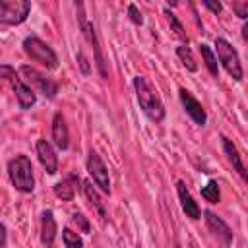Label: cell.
Returning <instances> with one entry per match:
<instances>
[{"mask_svg": "<svg viewBox=\"0 0 248 248\" xmlns=\"http://www.w3.org/2000/svg\"><path fill=\"white\" fill-rule=\"evenodd\" d=\"M79 176L78 174H68L66 178H62L60 182L54 184V194L56 198L64 200V202H70L74 196H76V190H78V184H79Z\"/></svg>", "mask_w": 248, "mask_h": 248, "instance_id": "e0dca14e", "label": "cell"}, {"mask_svg": "<svg viewBox=\"0 0 248 248\" xmlns=\"http://www.w3.org/2000/svg\"><path fill=\"white\" fill-rule=\"evenodd\" d=\"M128 17H130V21L134 25H141L143 23V16H141V12L138 10L136 4H128Z\"/></svg>", "mask_w": 248, "mask_h": 248, "instance_id": "cb8c5ba5", "label": "cell"}, {"mask_svg": "<svg viewBox=\"0 0 248 248\" xmlns=\"http://www.w3.org/2000/svg\"><path fill=\"white\" fill-rule=\"evenodd\" d=\"M31 2L27 0H0V25H19L27 19Z\"/></svg>", "mask_w": 248, "mask_h": 248, "instance_id": "ba28073f", "label": "cell"}, {"mask_svg": "<svg viewBox=\"0 0 248 248\" xmlns=\"http://www.w3.org/2000/svg\"><path fill=\"white\" fill-rule=\"evenodd\" d=\"M176 56L180 58V62L184 64V68H186L188 72H196V70H198L196 58H194V54H192V50H190L188 45H180V46H176Z\"/></svg>", "mask_w": 248, "mask_h": 248, "instance_id": "ffe728a7", "label": "cell"}, {"mask_svg": "<svg viewBox=\"0 0 248 248\" xmlns=\"http://www.w3.org/2000/svg\"><path fill=\"white\" fill-rule=\"evenodd\" d=\"M176 194H178L180 207H182V211L186 213V217H190V219H194V221L200 219V217H202V209H200L198 202L194 200V196L190 194V190L186 188V184H184L182 180L176 182Z\"/></svg>", "mask_w": 248, "mask_h": 248, "instance_id": "4fadbf2b", "label": "cell"}, {"mask_svg": "<svg viewBox=\"0 0 248 248\" xmlns=\"http://www.w3.org/2000/svg\"><path fill=\"white\" fill-rule=\"evenodd\" d=\"M81 188H83V194H85V198L89 200V203L99 211V215H101V217H105V215H107V213H105V205H103V202H101V198H99L97 190L91 186V182H83V184H81Z\"/></svg>", "mask_w": 248, "mask_h": 248, "instance_id": "d6986e66", "label": "cell"}, {"mask_svg": "<svg viewBox=\"0 0 248 248\" xmlns=\"http://www.w3.org/2000/svg\"><path fill=\"white\" fill-rule=\"evenodd\" d=\"M202 198L209 203H219L221 200V192H219V184L217 180H209L203 188H202Z\"/></svg>", "mask_w": 248, "mask_h": 248, "instance_id": "44dd1931", "label": "cell"}, {"mask_svg": "<svg viewBox=\"0 0 248 248\" xmlns=\"http://www.w3.org/2000/svg\"><path fill=\"white\" fill-rule=\"evenodd\" d=\"M221 143H223V151H225L227 159L231 161L232 169H234V170L240 174V178H242V180H246V167H244L242 157H240V153H238L236 145L232 143V140H229L227 136H221Z\"/></svg>", "mask_w": 248, "mask_h": 248, "instance_id": "2e32d148", "label": "cell"}, {"mask_svg": "<svg viewBox=\"0 0 248 248\" xmlns=\"http://www.w3.org/2000/svg\"><path fill=\"white\" fill-rule=\"evenodd\" d=\"M76 12H78V21H79V29L85 37V41L91 45L93 48V58H95V64L99 68V74L101 78H107V60H105V54H103V48H101V41H99V35H97V29L93 25V21L87 19L85 16V6L81 2H76Z\"/></svg>", "mask_w": 248, "mask_h": 248, "instance_id": "3957f363", "label": "cell"}, {"mask_svg": "<svg viewBox=\"0 0 248 248\" xmlns=\"http://www.w3.org/2000/svg\"><path fill=\"white\" fill-rule=\"evenodd\" d=\"M21 46H23L25 54H27L33 62H39V64L45 66L46 70H56V68H58V56H56V52H54L43 39H39V37H35V35H29V37L23 39Z\"/></svg>", "mask_w": 248, "mask_h": 248, "instance_id": "277c9868", "label": "cell"}, {"mask_svg": "<svg viewBox=\"0 0 248 248\" xmlns=\"http://www.w3.org/2000/svg\"><path fill=\"white\" fill-rule=\"evenodd\" d=\"M174 248H180V246H174Z\"/></svg>", "mask_w": 248, "mask_h": 248, "instance_id": "f546056e", "label": "cell"}, {"mask_svg": "<svg viewBox=\"0 0 248 248\" xmlns=\"http://www.w3.org/2000/svg\"><path fill=\"white\" fill-rule=\"evenodd\" d=\"M8 178L12 186L21 192L29 194L35 190V176H33V163L27 155H16L8 161Z\"/></svg>", "mask_w": 248, "mask_h": 248, "instance_id": "7a4b0ae2", "label": "cell"}, {"mask_svg": "<svg viewBox=\"0 0 248 248\" xmlns=\"http://www.w3.org/2000/svg\"><path fill=\"white\" fill-rule=\"evenodd\" d=\"M165 14H167V19H169V23H170V31H174V35H176L180 41H184V45H188V35H186V31H184V25L178 21L176 14H172V12H169V10H165Z\"/></svg>", "mask_w": 248, "mask_h": 248, "instance_id": "7402d4cb", "label": "cell"}, {"mask_svg": "<svg viewBox=\"0 0 248 248\" xmlns=\"http://www.w3.org/2000/svg\"><path fill=\"white\" fill-rule=\"evenodd\" d=\"M0 78H2V79H6V81L12 85V89H14V93H16V99H17L19 108L27 110V108H31V107L37 103V93H35L29 85H25V81L16 74V70H14L12 66H8V64L0 66Z\"/></svg>", "mask_w": 248, "mask_h": 248, "instance_id": "8992f818", "label": "cell"}, {"mask_svg": "<svg viewBox=\"0 0 248 248\" xmlns=\"http://www.w3.org/2000/svg\"><path fill=\"white\" fill-rule=\"evenodd\" d=\"M134 91H136V99H138V105L143 110V114L153 122H161L165 118V105H163L159 93L151 87V83L143 76L134 78Z\"/></svg>", "mask_w": 248, "mask_h": 248, "instance_id": "6da1fadb", "label": "cell"}, {"mask_svg": "<svg viewBox=\"0 0 248 248\" xmlns=\"http://www.w3.org/2000/svg\"><path fill=\"white\" fill-rule=\"evenodd\" d=\"M203 219H205L207 229H209L217 238H221L225 244H231V242H232L234 234H232L231 227H229V225H227L219 215H215L211 209H205V211H203Z\"/></svg>", "mask_w": 248, "mask_h": 248, "instance_id": "8fae6325", "label": "cell"}, {"mask_svg": "<svg viewBox=\"0 0 248 248\" xmlns=\"http://www.w3.org/2000/svg\"><path fill=\"white\" fill-rule=\"evenodd\" d=\"M19 74L23 76L21 79L25 81V85H29L33 91L45 95L46 99H54V97H56V93H58V83H56L52 78H46L45 74H41L39 70L27 66V64L19 66Z\"/></svg>", "mask_w": 248, "mask_h": 248, "instance_id": "52a82bcc", "label": "cell"}, {"mask_svg": "<svg viewBox=\"0 0 248 248\" xmlns=\"http://www.w3.org/2000/svg\"><path fill=\"white\" fill-rule=\"evenodd\" d=\"M62 242H64V246L66 248H83V240H81V236L76 232V231H72V229H62Z\"/></svg>", "mask_w": 248, "mask_h": 248, "instance_id": "603a6c76", "label": "cell"}, {"mask_svg": "<svg viewBox=\"0 0 248 248\" xmlns=\"http://www.w3.org/2000/svg\"><path fill=\"white\" fill-rule=\"evenodd\" d=\"M52 141L60 151H66L70 145V132H68L62 112H56L52 116Z\"/></svg>", "mask_w": 248, "mask_h": 248, "instance_id": "5bb4252c", "label": "cell"}, {"mask_svg": "<svg viewBox=\"0 0 248 248\" xmlns=\"http://www.w3.org/2000/svg\"><path fill=\"white\" fill-rule=\"evenodd\" d=\"M202 4H203L209 12H213L215 16H217V14H221V10H223V4H221V2H209V0H203Z\"/></svg>", "mask_w": 248, "mask_h": 248, "instance_id": "4316f807", "label": "cell"}, {"mask_svg": "<svg viewBox=\"0 0 248 248\" xmlns=\"http://www.w3.org/2000/svg\"><path fill=\"white\" fill-rule=\"evenodd\" d=\"M6 236H8V232H6V227L0 223V248H4V246H6Z\"/></svg>", "mask_w": 248, "mask_h": 248, "instance_id": "f1b7e54d", "label": "cell"}, {"mask_svg": "<svg viewBox=\"0 0 248 248\" xmlns=\"http://www.w3.org/2000/svg\"><path fill=\"white\" fill-rule=\"evenodd\" d=\"M72 221L81 229V232H85V234L89 232L91 227H89V221H87V217H85L83 213H74V215H72Z\"/></svg>", "mask_w": 248, "mask_h": 248, "instance_id": "d4e9b609", "label": "cell"}, {"mask_svg": "<svg viewBox=\"0 0 248 248\" xmlns=\"http://www.w3.org/2000/svg\"><path fill=\"white\" fill-rule=\"evenodd\" d=\"M215 50H217V60L221 62V66L225 68V72L234 79V81H242V64H240V56L236 52V48L223 37L215 39Z\"/></svg>", "mask_w": 248, "mask_h": 248, "instance_id": "5b68a950", "label": "cell"}, {"mask_svg": "<svg viewBox=\"0 0 248 248\" xmlns=\"http://www.w3.org/2000/svg\"><path fill=\"white\" fill-rule=\"evenodd\" d=\"M78 62H79L81 72H83V74H89V62H87V58L83 56V52H78Z\"/></svg>", "mask_w": 248, "mask_h": 248, "instance_id": "83f0119b", "label": "cell"}, {"mask_svg": "<svg viewBox=\"0 0 248 248\" xmlns=\"http://www.w3.org/2000/svg\"><path fill=\"white\" fill-rule=\"evenodd\" d=\"M232 10L236 12V16L240 19H246V16H248V2H232Z\"/></svg>", "mask_w": 248, "mask_h": 248, "instance_id": "484cf974", "label": "cell"}, {"mask_svg": "<svg viewBox=\"0 0 248 248\" xmlns=\"http://www.w3.org/2000/svg\"><path fill=\"white\" fill-rule=\"evenodd\" d=\"M56 238V221H54V213L50 209H45L41 213V242L45 248H52Z\"/></svg>", "mask_w": 248, "mask_h": 248, "instance_id": "9a60e30c", "label": "cell"}, {"mask_svg": "<svg viewBox=\"0 0 248 248\" xmlns=\"http://www.w3.org/2000/svg\"><path fill=\"white\" fill-rule=\"evenodd\" d=\"M178 99H180V103H182L186 114L194 120V124H198V126H205V122H207V114H205V108L202 107V103H200L188 89H184V87L178 89Z\"/></svg>", "mask_w": 248, "mask_h": 248, "instance_id": "30bf717a", "label": "cell"}, {"mask_svg": "<svg viewBox=\"0 0 248 248\" xmlns=\"http://www.w3.org/2000/svg\"><path fill=\"white\" fill-rule=\"evenodd\" d=\"M37 157L43 165V169L48 172V174H56L58 172V157H56V151L54 147L46 141V140H37Z\"/></svg>", "mask_w": 248, "mask_h": 248, "instance_id": "7c38bea8", "label": "cell"}, {"mask_svg": "<svg viewBox=\"0 0 248 248\" xmlns=\"http://www.w3.org/2000/svg\"><path fill=\"white\" fill-rule=\"evenodd\" d=\"M85 167H87V172H89V176L93 178V182L99 186V190L101 192H105V194H110V176H108V169H107V165L103 163V159H101V155L97 153V151H89V155H87V161H85Z\"/></svg>", "mask_w": 248, "mask_h": 248, "instance_id": "9c48e42d", "label": "cell"}, {"mask_svg": "<svg viewBox=\"0 0 248 248\" xmlns=\"http://www.w3.org/2000/svg\"><path fill=\"white\" fill-rule=\"evenodd\" d=\"M200 54H202V58H203V64H205L207 72H209L213 78H219V64H217V58H215L211 46L205 45V43H200Z\"/></svg>", "mask_w": 248, "mask_h": 248, "instance_id": "ac0fdd59", "label": "cell"}]
</instances>
